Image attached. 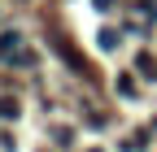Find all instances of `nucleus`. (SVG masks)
Instances as JSON below:
<instances>
[{"label":"nucleus","mask_w":157,"mask_h":152,"mask_svg":"<svg viewBox=\"0 0 157 152\" xmlns=\"http://www.w3.org/2000/svg\"><path fill=\"white\" fill-rule=\"evenodd\" d=\"M52 48L66 56V65H70L74 74H83V78H96V74H92V61H87V56H83V52H78V48L66 39V35H52Z\"/></svg>","instance_id":"1"},{"label":"nucleus","mask_w":157,"mask_h":152,"mask_svg":"<svg viewBox=\"0 0 157 152\" xmlns=\"http://www.w3.org/2000/svg\"><path fill=\"white\" fill-rule=\"evenodd\" d=\"M135 74L148 78V83H157V56L153 52H140V56H135Z\"/></svg>","instance_id":"2"},{"label":"nucleus","mask_w":157,"mask_h":152,"mask_svg":"<svg viewBox=\"0 0 157 152\" xmlns=\"http://www.w3.org/2000/svg\"><path fill=\"white\" fill-rule=\"evenodd\" d=\"M17 113H22V104H17V96H0V118H17Z\"/></svg>","instance_id":"3"},{"label":"nucleus","mask_w":157,"mask_h":152,"mask_svg":"<svg viewBox=\"0 0 157 152\" xmlns=\"http://www.w3.org/2000/svg\"><path fill=\"white\" fill-rule=\"evenodd\" d=\"M101 48H118V31H109V26L101 31Z\"/></svg>","instance_id":"4"},{"label":"nucleus","mask_w":157,"mask_h":152,"mask_svg":"<svg viewBox=\"0 0 157 152\" xmlns=\"http://www.w3.org/2000/svg\"><path fill=\"white\" fill-rule=\"evenodd\" d=\"M118 91H122V96H131V91H135V83H131V74H118Z\"/></svg>","instance_id":"5"},{"label":"nucleus","mask_w":157,"mask_h":152,"mask_svg":"<svg viewBox=\"0 0 157 152\" xmlns=\"http://www.w3.org/2000/svg\"><path fill=\"white\" fill-rule=\"evenodd\" d=\"M109 5H113V0H96V9H109Z\"/></svg>","instance_id":"6"}]
</instances>
